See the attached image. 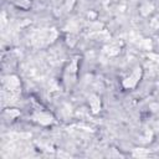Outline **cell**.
Wrapping results in <instances>:
<instances>
[{
    "mask_svg": "<svg viewBox=\"0 0 159 159\" xmlns=\"http://www.w3.org/2000/svg\"><path fill=\"white\" fill-rule=\"evenodd\" d=\"M140 76H142V68H140V67H137V68L133 71V73H132L128 78L124 80L123 86H124L125 88H133V87L138 83Z\"/></svg>",
    "mask_w": 159,
    "mask_h": 159,
    "instance_id": "6da1fadb",
    "label": "cell"
},
{
    "mask_svg": "<svg viewBox=\"0 0 159 159\" xmlns=\"http://www.w3.org/2000/svg\"><path fill=\"white\" fill-rule=\"evenodd\" d=\"M76 68H77V60L75 58L72 61V63H70V66L67 67V71H66V82H68L70 80L73 81L75 78V73H76Z\"/></svg>",
    "mask_w": 159,
    "mask_h": 159,
    "instance_id": "7a4b0ae2",
    "label": "cell"
},
{
    "mask_svg": "<svg viewBox=\"0 0 159 159\" xmlns=\"http://www.w3.org/2000/svg\"><path fill=\"white\" fill-rule=\"evenodd\" d=\"M39 123H41V124H45V125H47V124H50V123H52V117L48 114V113H43V112H40V113H37L35 117H34Z\"/></svg>",
    "mask_w": 159,
    "mask_h": 159,
    "instance_id": "3957f363",
    "label": "cell"
},
{
    "mask_svg": "<svg viewBox=\"0 0 159 159\" xmlns=\"http://www.w3.org/2000/svg\"><path fill=\"white\" fill-rule=\"evenodd\" d=\"M5 83L7 86V89H12V91H17L19 86H20V82L17 80V77L15 76H11V77H7L5 80Z\"/></svg>",
    "mask_w": 159,
    "mask_h": 159,
    "instance_id": "277c9868",
    "label": "cell"
},
{
    "mask_svg": "<svg viewBox=\"0 0 159 159\" xmlns=\"http://www.w3.org/2000/svg\"><path fill=\"white\" fill-rule=\"evenodd\" d=\"M89 104H91V108L94 113H97L98 109L101 108V102H99V98L97 96H91L89 97Z\"/></svg>",
    "mask_w": 159,
    "mask_h": 159,
    "instance_id": "5b68a950",
    "label": "cell"
},
{
    "mask_svg": "<svg viewBox=\"0 0 159 159\" xmlns=\"http://www.w3.org/2000/svg\"><path fill=\"white\" fill-rule=\"evenodd\" d=\"M150 25H152V27H154V29H158V27H159V16H157L154 20H152Z\"/></svg>",
    "mask_w": 159,
    "mask_h": 159,
    "instance_id": "8992f818",
    "label": "cell"
},
{
    "mask_svg": "<svg viewBox=\"0 0 159 159\" xmlns=\"http://www.w3.org/2000/svg\"><path fill=\"white\" fill-rule=\"evenodd\" d=\"M145 154H147V152H144V150H142V149L134 150V155H145Z\"/></svg>",
    "mask_w": 159,
    "mask_h": 159,
    "instance_id": "52a82bcc",
    "label": "cell"
}]
</instances>
